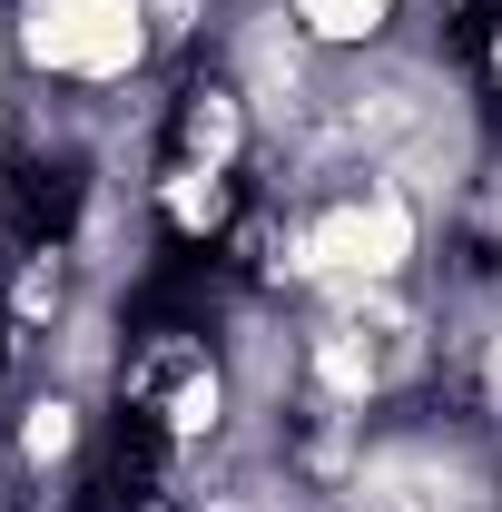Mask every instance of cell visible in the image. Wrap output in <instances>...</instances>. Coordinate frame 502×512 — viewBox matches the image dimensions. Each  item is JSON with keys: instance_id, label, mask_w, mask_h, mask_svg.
I'll use <instances>...</instances> for the list:
<instances>
[{"instance_id": "7a4b0ae2", "label": "cell", "mask_w": 502, "mask_h": 512, "mask_svg": "<svg viewBox=\"0 0 502 512\" xmlns=\"http://www.w3.org/2000/svg\"><path fill=\"white\" fill-rule=\"evenodd\" d=\"M20 128V60H10V20H0V148Z\"/></svg>"}, {"instance_id": "3957f363", "label": "cell", "mask_w": 502, "mask_h": 512, "mask_svg": "<svg viewBox=\"0 0 502 512\" xmlns=\"http://www.w3.org/2000/svg\"><path fill=\"white\" fill-rule=\"evenodd\" d=\"M138 512H188V503H178V493H148V503H138Z\"/></svg>"}, {"instance_id": "6da1fadb", "label": "cell", "mask_w": 502, "mask_h": 512, "mask_svg": "<svg viewBox=\"0 0 502 512\" xmlns=\"http://www.w3.org/2000/svg\"><path fill=\"white\" fill-rule=\"evenodd\" d=\"M0 20H10L20 89H60V99H89V109H119V99H148L168 79L148 0H0Z\"/></svg>"}]
</instances>
